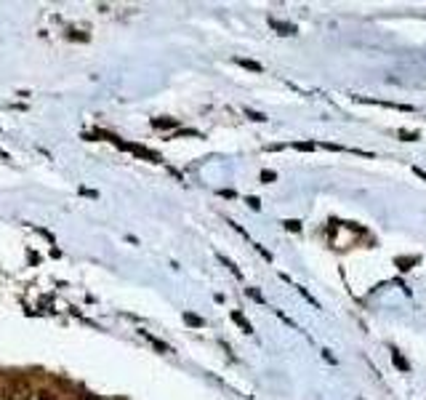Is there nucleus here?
<instances>
[{
  "mask_svg": "<svg viewBox=\"0 0 426 400\" xmlns=\"http://www.w3.org/2000/svg\"><path fill=\"white\" fill-rule=\"evenodd\" d=\"M0 395L3 400H32V384L27 379H21V376H8L0 387Z\"/></svg>",
  "mask_w": 426,
  "mask_h": 400,
  "instance_id": "nucleus-1",
  "label": "nucleus"
},
{
  "mask_svg": "<svg viewBox=\"0 0 426 400\" xmlns=\"http://www.w3.org/2000/svg\"><path fill=\"white\" fill-rule=\"evenodd\" d=\"M232 320H234V323H237V326L243 328V331H245V334H253V326H251V323H248V320H245V315H243V312H237V310H232Z\"/></svg>",
  "mask_w": 426,
  "mask_h": 400,
  "instance_id": "nucleus-2",
  "label": "nucleus"
},
{
  "mask_svg": "<svg viewBox=\"0 0 426 400\" xmlns=\"http://www.w3.org/2000/svg\"><path fill=\"white\" fill-rule=\"evenodd\" d=\"M392 360H394V366H397V371H402V373H405V371L410 368V366H408V360H405V358H402V355H400V352H397L394 347H392Z\"/></svg>",
  "mask_w": 426,
  "mask_h": 400,
  "instance_id": "nucleus-3",
  "label": "nucleus"
},
{
  "mask_svg": "<svg viewBox=\"0 0 426 400\" xmlns=\"http://www.w3.org/2000/svg\"><path fill=\"white\" fill-rule=\"evenodd\" d=\"M141 336H144L147 339V342H152V347H155V349H160V352H168V347H165L163 342H160V339H155V336H152L149 331H139Z\"/></svg>",
  "mask_w": 426,
  "mask_h": 400,
  "instance_id": "nucleus-4",
  "label": "nucleus"
},
{
  "mask_svg": "<svg viewBox=\"0 0 426 400\" xmlns=\"http://www.w3.org/2000/svg\"><path fill=\"white\" fill-rule=\"evenodd\" d=\"M152 126H155V128H176V126H179V120H171V117H163V120H160V117H157V120H152Z\"/></svg>",
  "mask_w": 426,
  "mask_h": 400,
  "instance_id": "nucleus-5",
  "label": "nucleus"
},
{
  "mask_svg": "<svg viewBox=\"0 0 426 400\" xmlns=\"http://www.w3.org/2000/svg\"><path fill=\"white\" fill-rule=\"evenodd\" d=\"M237 64L245 67V69H251V72H261V64H258V62H251V59H237Z\"/></svg>",
  "mask_w": 426,
  "mask_h": 400,
  "instance_id": "nucleus-6",
  "label": "nucleus"
},
{
  "mask_svg": "<svg viewBox=\"0 0 426 400\" xmlns=\"http://www.w3.org/2000/svg\"><path fill=\"white\" fill-rule=\"evenodd\" d=\"M184 320H187L189 326H195V328H203V326H205L203 317H197V315H192V312H184Z\"/></svg>",
  "mask_w": 426,
  "mask_h": 400,
  "instance_id": "nucleus-7",
  "label": "nucleus"
},
{
  "mask_svg": "<svg viewBox=\"0 0 426 400\" xmlns=\"http://www.w3.org/2000/svg\"><path fill=\"white\" fill-rule=\"evenodd\" d=\"M272 27L280 30V35H293V32H296L293 24H282V21H275V19H272Z\"/></svg>",
  "mask_w": 426,
  "mask_h": 400,
  "instance_id": "nucleus-8",
  "label": "nucleus"
},
{
  "mask_svg": "<svg viewBox=\"0 0 426 400\" xmlns=\"http://www.w3.org/2000/svg\"><path fill=\"white\" fill-rule=\"evenodd\" d=\"M416 262H418V256H408V259H397L394 264L402 269V272H405V269H410V264H416Z\"/></svg>",
  "mask_w": 426,
  "mask_h": 400,
  "instance_id": "nucleus-9",
  "label": "nucleus"
},
{
  "mask_svg": "<svg viewBox=\"0 0 426 400\" xmlns=\"http://www.w3.org/2000/svg\"><path fill=\"white\" fill-rule=\"evenodd\" d=\"M293 147H296V149H301V152H312L317 144H314V142H296Z\"/></svg>",
  "mask_w": 426,
  "mask_h": 400,
  "instance_id": "nucleus-10",
  "label": "nucleus"
},
{
  "mask_svg": "<svg viewBox=\"0 0 426 400\" xmlns=\"http://www.w3.org/2000/svg\"><path fill=\"white\" fill-rule=\"evenodd\" d=\"M219 259H221V264H227V267L232 269V272H234V278H243V275H240V269H237V267H234V262H229V259H227V256H219Z\"/></svg>",
  "mask_w": 426,
  "mask_h": 400,
  "instance_id": "nucleus-11",
  "label": "nucleus"
},
{
  "mask_svg": "<svg viewBox=\"0 0 426 400\" xmlns=\"http://www.w3.org/2000/svg\"><path fill=\"white\" fill-rule=\"evenodd\" d=\"M245 115L251 117V120H256V123H264V120H267V117H264L261 112H256V110H245Z\"/></svg>",
  "mask_w": 426,
  "mask_h": 400,
  "instance_id": "nucleus-12",
  "label": "nucleus"
},
{
  "mask_svg": "<svg viewBox=\"0 0 426 400\" xmlns=\"http://www.w3.org/2000/svg\"><path fill=\"white\" fill-rule=\"evenodd\" d=\"M285 230H290V232H301V221L288 219V221H285Z\"/></svg>",
  "mask_w": 426,
  "mask_h": 400,
  "instance_id": "nucleus-13",
  "label": "nucleus"
},
{
  "mask_svg": "<svg viewBox=\"0 0 426 400\" xmlns=\"http://www.w3.org/2000/svg\"><path fill=\"white\" fill-rule=\"evenodd\" d=\"M275 179H277V173H275V171H261V182L269 184V182H275Z\"/></svg>",
  "mask_w": 426,
  "mask_h": 400,
  "instance_id": "nucleus-14",
  "label": "nucleus"
},
{
  "mask_svg": "<svg viewBox=\"0 0 426 400\" xmlns=\"http://www.w3.org/2000/svg\"><path fill=\"white\" fill-rule=\"evenodd\" d=\"M400 136H402V139H408V142H413V139H418V134H416V131H400Z\"/></svg>",
  "mask_w": 426,
  "mask_h": 400,
  "instance_id": "nucleus-15",
  "label": "nucleus"
},
{
  "mask_svg": "<svg viewBox=\"0 0 426 400\" xmlns=\"http://www.w3.org/2000/svg\"><path fill=\"white\" fill-rule=\"evenodd\" d=\"M248 206H251L253 211H258V208H261V203H258V197H248Z\"/></svg>",
  "mask_w": 426,
  "mask_h": 400,
  "instance_id": "nucleus-16",
  "label": "nucleus"
},
{
  "mask_svg": "<svg viewBox=\"0 0 426 400\" xmlns=\"http://www.w3.org/2000/svg\"><path fill=\"white\" fill-rule=\"evenodd\" d=\"M248 293H251V296H253L256 302H264V299H261V293H258L256 288H248Z\"/></svg>",
  "mask_w": 426,
  "mask_h": 400,
  "instance_id": "nucleus-17",
  "label": "nucleus"
},
{
  "mask_svg": "<svg viewBox=\"0 0 426 400\" xmlns=\"http://www.w3.org/2000/svg\"><path fill=\"white\" fill-rule=\"evenodd\" d=\"M413 171H416V176H421V179H426V171H423V168H413Z\"/></svg>",
  "mask_w": 426,
  "mask_h": 400,
  "instance_id": "nucleus-18",
  "label": "nucleus"
}]
</instances>
